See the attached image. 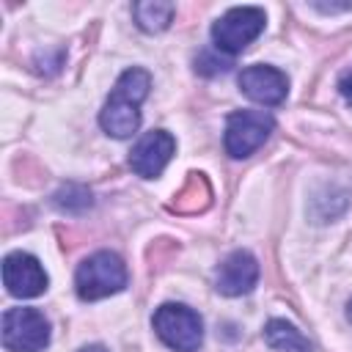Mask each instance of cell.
Returning a JSON list of instances; mask_svg holds the SVG:
<instances>
[{
	"mask_svg": "<svg viewBox=\"0 0 352 352\" xmlns=\"http://www.w3.org/2000/svg\"><path fill=\"white\" fill-rule=\"evenodd\" d=\"M258 283V261L248 250H234L223 258V264L214 272V289L226 297H242L250 294Z\"/></svg>",
	"mask_w": 352,
	"mask_h": 352,
	"instance_id": "30bf717a",
	"label": "cell"
},
{
	"mask_svg": "<svg viewBox=\"0 0 352 352\" xmlns=\"http://www.w3.org/2000/svg\"><path fill=\"white\" fill-rule=\"evenodd\" d=\"M239 88L248 99L258 102V104H280L289 94V77L275 69V66H264V63H253L248 69L239 72Z\"/></svg>",
	"mask_w": 352,
	"mask_h": 352,
	"instance_id": "9c48e42d",
	"label": "cell"
},
{
	"mask_svg": "<svg viewBox=\"0 0 352 352\" xmlns=\"http://www.w3.org/2000/svg\"><path fill=\"white\" fill-rule=\"evenodd\" d=\"M148 88H151V74L146 69H138V66L126 69L116 80L113 94H110V99L104 102V107L99 113V124L110 138L124 140V138L138 132L140 104L148 96Z\"/></svg>",
	"mask_w": 352,
	"mask_h": 352,
	"instance_id": "6da1fadb",
	"label": "cell"
},
{
	"mask_svg": "<svg viewBox=\"0 0 352 352\" xmlns=\"http://www.w3.org/2000/svg\"><path fill=\"white\" fill-rule=\"evenodd\" d=\"M217 50H204L198 58H195V72L204 74V77H214V74H223L231 69V60L228 58H214Z\"/></svg>",
	"mask_w": 352,
	"mask_h": 352,
	"instance_id": "5bb4252c",
	"label": "cell"
},
{
	"mask_svg": "<svg viewBox=\"0 0 352 352\" xmlns=\"http://www.w3.org/2000/svg\"><path fill=\"white\" fill-rule=\"evenodd\" d=\"M314 8H319V11H324V14H336V11H349L352 3H344V6H322V3H314Z\"/></svg>",
	"mask_w": 352,
	"mask_h": 352,
	"instance_id": "2e32d148",
	"label": "cell"
},
{
	"mask_svg": "<svg viewBox=\"0 0 352 352\" xmlns=\"http://www.w3.org/2000/svg\"><path fill=\"white\" fill-rule=\"evenodd\" d=\"M74 286L80 300H102V297L118 294L126 286V267L121 256L110 250H96L77 267Z\"/></svg>",
	"mask_w": 352,
	"mask_h": 352,
	"instance_id": "7a4b0ae2",
	"label": "cell"
},
{
	"mask_svg": "<svg viewBox=\"0 0 352 352\" xmlns=\"http://www.w3.org/2000/svg\"><path fill=\"white\" fill-rule=\"evenodd\" d=\"M157 338L176 352H198L204 344V319L182 302H165L151 316Z\"/></svg>",
	"mask_w": 352,
	"mask_h": 352,
	"instance_id": "3957f363",
	"label": "cell"
},
{
	"mask_svg": "<svg viewBox=\"0 0 352 352\" xmlns=\"http://www.w3.org/2000/svg\"><path fill=\"white\" fill-rule=\"evenodd\" d=\"M50 322L36 308H8L3 314V346L8 352H44Z\"/></svg>",
	"mask_w": 352,
	"mask_h": 352,
	"instance_id": "8992f818",
	"label": "cell"
},
{
	"mask_svg": "<svg viewBox=\"0 0 352 352\" xmlns=\"http://www.w3.org/2000/svg\"><path fill=\"white\" fill-rule=\"evenodd\" d=\"M264 341L275 352H314L311 341L286 319H270L264 324Z\"/></svg>",
	"mask_w": 352,
	"mask_h": 352,
	"instance_id": "8fae6325",
	"label": "cell"
},
{
	"mask_svg": "<svg viewBox=\"0 0 352 352\" xmlns=\"http://www.w3.org/2000/svg\"><path fill=\"white\" fill-rule=\"evenodd\" d=\"M338 91H341V96L352 104V69H346V72L338 77Z\"/></svg>",
	"mask_w": 352,
	"mask_h": 352,
	"instance_id": "9a60e30c",
	"label": "cell"
},
{
	"mask_svg": "<svg viewBox=\"0 0 352 352\" xmlns=\"http://www.w3.org/2000/svg\"><path fill=\"white\" fill-rule=\"evenodd\" d=\"M3 283H6L8 294L28 300V297L44 294L50 278H47V272L36 256L16 250V253H8L3 258Z\"/></svg>",
	"mask_w": 352,
	"mask_h": 352,
	"instance_id": "52a82bcc",
	"label": "cell"
},
{
	"mask_svg": "<svg viewBox=\"0 0 352 352\" xmlns=\"http://www.w3.org/2000/svg\"><path fill=\"white\" fill-rule=\"evenodd\" d=\"M346 319L352 322V300H349V305H346Z\"/></svg>",
	"mask_w": 352,
	"mask_h": 352,
	"instance_id": "ac0fdd59",
	"label": "cell"
},
{
	"mask_svg": "<svg viewBox=\"0 0 352 352\" xmlns=\"http://www.w3.org/2000/svg\"><path fill=\"white\" fill-rule=\"evenodd\" d=\"M132 14H135V22H138L140 30L160 33V30H165L170 25V19L176 14V6L165 3V0H143V3L132 6Z\"/></svg>",
	"mask_w": 352,
	"mask_h": 352,
	"instance_id": "7c38bea8",
	"label": "cell"
},
{
	"mask_svg": "<svg viewBox=\"0 0 352 352\" xmlns=\"http://www.w3.org/2000/svg\"><path fill=\"white\" fill-rule=\"evenodd\" d=\"M176 151V140L170 132L165 129H151L146 132L129 151V168L140 176V179H157L165 165L170 162Z\"/></svg>",
	"mask_w": 352,
	"mask_h": 352,
	"instance_id": "ba28073f",
	"label": "cell"
},
{
	"mask_svg": "<svg viewBox=\"0 0 352 352\" xmlns=\"http://www.w3.org/2000/svg\"><path fill=\"white\" fill-rule=\"evenodd\" d=\"M275 129V118L264 110H236L226 118V135H223V146L226 154L234 160H245L250 157L258 146H264V140L270 138V132Z\"/></svg>",
	"mask_w": 352,
	"mask_h": 352,
	"instance_id": "5b68a950",
	"label": "cell"
},
{
	"mask_svg": "<svg viewBox=\"0 0 352 352\" xmlns=\"http://www.w3.org/2000/svg\"><path fill=\"white\" fill-rule=\"evenodd\" d=\"M267 25V14L258 6H236L228 8L214 25H212V41L217 52L236 55L248 44H253Z\"/></svg>",
	"mask_w": 352,
	"mask_h": 352,
	"instance_id": "277c9868",
	"label": "cell"
},
{
	"mask_svg": "<svg viewBox=\"0 0 352 352\" xmlns=\"http://www.w3.org/2000/svg\"><path fill=\"white\" fill-rule=\"evenodd\" d=\"M52 204H55L60 212L77 214V212H85V209L94 204V198H91V190H85L82 184H63V187L52 195Z\"/></svg>",
	"mask_w": 352,
	"mask_h": 352,
	"instance_id": "4fadbf2b",
	"label": "cell"
},
{
	"mask_svg": "<svg viewBox=\"0 0 352 352\" xmlns=\"http://www.w3.org/2000/svg\"><path fill=\"white\" fill-rule=\"evenodd\" d=\"M80 352H107V346H102V344H91V346H82Z\"/></svg>",
	"mask_w": 352,
	"mask_h": 352,
	"instance_id": "e0dca14e",
	"label": "cell"
}]
</instances>
